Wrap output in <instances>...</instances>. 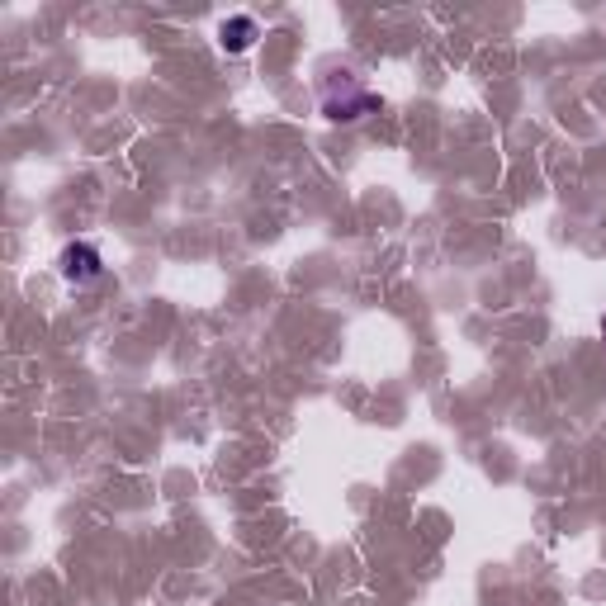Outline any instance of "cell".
<instances>
[{
  "mask_svg": "<svg viewBox=\"0 0 606 606\" xmlns=\"http://www.w3.org/2000/svg\"><path fill=\"white\" fill-rule=\"evenodd\" d=\"M370 105H375V95H370V90H360L351 76L332 81V86H327V95H322V109H327V119H360V114H365Z\"/></svg>",
  "mask_w": 606,
  "mask_h": 606,
  "instance_id": "1",
  "label": "cell"
},
{
  "mask_svg": "<svg viewBox=\"0 0 606 606\" xmlns=\"http://www.w3.org/2000/svg\"><path fill=\"white\" fill-rule=\"evenodd\" d=\"M57 266H62V280H72V285H90V280L105 270V261H100V251L90 247V242H72V247L57 256Z\"/></svg>",
  "mask_w": 606,
  "mask_h": 606,
  "instance_id": "2",
  "label": "cell"
},
{
  "mask_svg": "<svg viewBox=\"0 0 606 606\" xmlns=\"http://www.w3.org/2000/svg\"><path fill=\"white\" fill-rule=\"evenodd\" d=\"M256 38H261V29H256V19H251V15H232V19L218 24V43H223V53H247Z\"/></svg>",
  "mask_w": 606,
  "mask_h": 606,
  "instance_id": "3",
  "label": "cell"
}]
</instances>
